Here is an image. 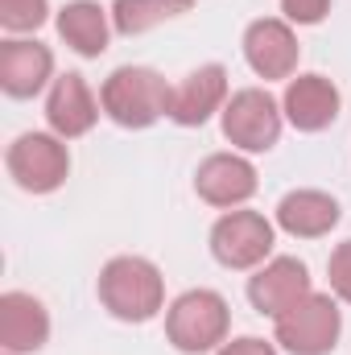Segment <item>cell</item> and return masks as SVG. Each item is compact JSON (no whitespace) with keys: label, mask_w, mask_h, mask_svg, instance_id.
Here are the masks:
<instances>
[{"label":"cell","mask_w":351,"mask_h":355,"mask_svg":"<svg viewBox=\"0 0 351 355\" xmlns=\"http://www.w3.org/2000/svg\"><path fill=\"white\" fill-rule=\"evenodd\" d=\"M194 0H116L112 4V25L116 33H145L153 29L157 21H170L178 12H186Z\"/></svg>","instance_id":"obj_18"},{"label":"cell","mask_w":351,"mask_h":355,"mask_svg":"<svg viewBox=\"0 0 351 355\" xmlns=\"http://www.w3.org/2000/svg\"><path fill=\"white\" fill-rule=\"evenodd\" d=\"M244 58L261 79H289L298 67V37L285 21L261 17L244 29Z\"/></svg>","instance_id":"obj_9"},{"label":"cell","mask_w":351,"mask_h":355,"mask_svg":"<svg viewBox=\"0 0 351 355\" xmlns=\"http://www.w3.org/2000/svg\"><path fill=\"white\" fill-rule=\"evenodd\" d=\"M343 331V314L331 293H306L277 318V343L289 355H331Z\"/></svg>","instance_id":"obj_4"},{"label":"cell","mask_w":351,"mask_h":355,"mask_svg":"<svg viewBox=\"0 0 351 355\" xmlns=\"http://www.w3.org/2000/svg\"><path fill=\"white\" fill-rule=\"evenodd\" d=\"M46 120H50V128H54L62 141L83 137V132L95 128V120H99V103H95L91 87L83 83V75L67 71V75L54 83L50 99H46Z\"/></svg>","instance_id":"obj_14"},{"label":"cell","mask_w":351,"mask_h":355,"mask_svg":"<svg viewBox=\"0 0 351 355\" xmlns=\"http://www.w3.org/2000/svg\"><path fill=\"white\" fill-rule=\"evenodd\" d=\"M58 33L62 42L83 54V58H99L108 50V12L95 4V0H71L62 12H58Z\"/></svg>","instance_id":"obj_17"},{"label":"cell","mask_w":351,"mask_h":355,"mask_svg":"<svg viewBox=\"0 0 351 355\" xmlns=\"http://www.w3.org/2000/svg\"><path fill=\"white\" fill-rule=\"evenodd\" d=\"M194 190L211 207H240L257 194V170L240 153H211L194 174Z\"/></svg>","instance_id":"obj_10"},{"label":"cell","mask_w":351,"mask_h":355,"mask_svg":"<svg viewBox=\"0 0 351 355\" xmlns=\"http://www.w3.org/2000/svg\"><path fill=\"white\" fill-rule=\"evenodd\" d=\"M327 272H331V289H335L343 302H351V240H343V244L331 252Z\"/></svg>","instance_id":"obj_20"},{"label":"cell","mask_w":351,"mask_h":355,"mask_svg":"<svg viewBox=\"0 0 351 355\" xmlns=\"http://www.w3.org/2000/svg\"><path fill=\"white\" fill-rule=\"evenodd\" d=\"M228 322H232V310L215 289H186L166 314V335L178 352L203 355L228 339Z\"/></svg>","instance_id":"obj_3"},{"label":"cell","mask_w":351,"mask_h":355,"mask_svg":"<svg viewBox=\"0 0 351 355\" xmlns=\"http://www.w3.org/2000/svg\"><path fill=\"white\" fill-rule=\"evenodd\" d=\"M54 71V54L42 42H4L0 46V87L12 99H29L46 87Z\"/></svg>","instance_id":"obj_15"},{"label":"cell","mask_w":351,"mask_h":355,"mask_svg":"<svg viewBox=\"0 0 351 355\" xmlns=\"http://www.w3.org/2000/svg\"><path fill=\"white\" fill-rule=\"evenodd\" d=\"M223 137L236 149H244V153L273 149L277 137H281V107H277V99L261 87L236 91L223 103Z\"/></svg>","instance_id":"obj_6"},{"label":"cell","mask_w":351,"mask_h":355,"mask_svg":"<svg viewBox=\"0 0 351 355\" xmlns=\"http://www.w3.org/2000/svg\"><path fill=\"white\" fill-rule=\"evenodd\" d=\"M215 355H277V352H273V343H264V339H257V335H244V339L223 343Z\"/></svg>","instance_id":"obj_22"},{"label":"cell","mask_w":351,"mask_h":355,"mask_svg":"<svg viewBox=\"0 0 351 355\" xmlns=\"http://www.w3.org/2000/svg\"><path fill=\"white\" fill-rule=\"evenodd\" d=\"M99 103H103V112L120 128H149L162 116H170L174 91H170V83L157 71H149V67H120V71H112L103 79Z\"/></svg>","instance_id":"obj_2"},{"label":"cell","mask_w":351,"mask_h":355,"mask_svg":"<svg viewBox=\"0 0 351 355\" xmlns=\"http://www.w3.org/2000/svg\"><path fill=\"white\" fill-rule=\"evenodd\" d=\"M310 289V272L298 257H277L248 281V302L252 310H261L268 318H281L285 310H293Z\"/></svg>","instance_id":"obj_8"},{"label":"cell","mask_w":351,"mask_h":355,"mask_svg":"<svg viewBox=\"0 0 351 355\" xmlns=\"http://www.w3.org/2000/svg\"><path fill=\"white\" fill-rule=\"evenodd\" d=\"M50 4L46 0H0V25L12 29V33H25V29H37L46 21Z\"/></svg>","instance_id":"obj_19"},{"label":"cell","mask_w":351,"mask_h":355,"mask_svg":"<svg viewBox=\"0 0 351 355\" xmlns=\"http://www.w3.org/2000/svg\"><path fill=\"white\" fill-rule=\"evenodd\" d=\"M327 8H331V0H281V12L298 25H318L327 17Z\"/></svg>","instance_id":"obj_21"},{"label":"cell","mask_w":351,"mask_h":355,"mask_svg":"<svg viewBox=\"0 0 351 355\" xmlns=\"http://www.w3.org/2000/svg\"><path fill=\"white\" fill-rule=\"evenodd\" d=\"M281 107L298 132H323L339 116V87L327 75H298L289 79Z\"/></svg>","instance_id":"obj_11"},{"label":"cell","mask_w":351,"mask_h":355,"mask_svg":"<svg viewBox=\"0 0 351 355\" xmlns=\"http://www.w3.org/2000/svg\"><path fill=\"white\" fill-rule=\"evenodd\" d=\"M99 302L120 322H149L166 302V281L145 257H116L99 272Z\"/></svg>","instance_id":"obj_1"},{"label":"cell","mask_w":351,"mask_h":355,"mask_svg":"<svg viewBox=\"0 0 351 355\" xmlns=\"http://www.w3.org/2000/svg\"><path fill=\"white\" fill-rule=\"evenodd\" d=\"M211 252L223 268H257L273 252V223L261 211H228L211 227Z\"/></svg>","instance_id":"obj_7"},{"label":"cell","mask_w":351,"mask_h":355,"mask_svg":"<svg viewBox=\"0 0 351 355\" xmlns=\"http://www.w3.org/2000/svg\"><path fill=\"white\" fill-rule=\"evenodd\" d=\"M228 99V71L219 62H207L198 71H190L182 83L174 87V103H170V116H174L182 128H198L207 124L219 103Z\"/></svg>","instance_id":"obj_13"},{"label":"cell","mask_w":351,"mask_h":355,"mask_svg":"<svg viewBox=\"0 0 351 355\" xmlns=\"http://www.w3.org/2000/svg\"><path fill=\"white\" fill-rule=\"evenodd\" d=\"M50 339V314L46 306L33 297V293H21V289H8L0 297V343L8 355H25L46 347Z\"/></svg>","instance_id":"obj_12"},{"label":"cell","mask_w":351,"mask_h":355,"mask_svg":"<svg viewBox=\"0 0 351 355\" xmlns=\"http://www.w3.org/2000/svg\"><path fill=\"white\" fill-rule=\"evenodd\" d=\"M8 174L29 194H50L71 174V153L50 132H25L8 145Z\"/></svg>","instance_id":"obj_5"},{"label":"cell","mask_w":351,"mask_h":355,"mask_svg":"<svg viewBox=\"0 0 351 355\" xmlns=\"http://www.w3.org/2000/svg\"><path fill=\"white\" fill-rule=\"evenodd\" d=\"M277 223L298 240H318L339 223V202L323 190H293L277 202Z\"/></svg>","instance_id":"obj_16"}]
</instances>
